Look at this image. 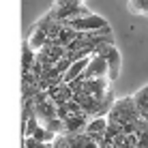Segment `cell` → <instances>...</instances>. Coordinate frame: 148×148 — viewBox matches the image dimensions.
Wrapping results in <instances>:
<instances>
[{
	"mask_svg": "<svg viewBox=\"0 0 148 148\" xmlns=\"http://www.w3.org/2000/svg\"><path fill=\"white\" fill-rule=\"evenodd\" d=\"M82 2H86V0H82Z\"/></svg>",
	"mask_w": 148,
	"mask_h": 148,
	"instance_id": "cell-1",
	"label": "cell"
}]
</instances>
